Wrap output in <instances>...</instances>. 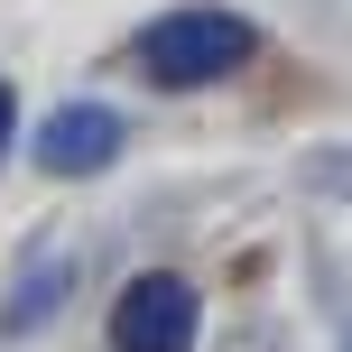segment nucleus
Returning a JSON list of instances; mask_svg holds the SVG:
<instances>
[{
  "instance_id": "nucleus-1",
  "label": "nucleus",
  "mask_w": 352,
  "mask_h": 352,
  "mask_svg": "<svg viewBox=\"0 0 352 352\" xmlns=\"http://www.w3.org/2000/svg\"><path fill=\"white\" fill-rule=\"evenodd\" d=\"M260 56V28L232 10H167L158 28H140V74L167 93H195V84H223Z\"/></svg>"
},
{
  "instance_id": "nucleus-2",
  "label": "nucleus",
  "mask_w": 352,
  "mask_h": 352,
  "mask_svg": "<svg viewBox=\"0 0 352 352\" xmlns=\"http://www.w3.org/2000/svg\"><path fill=\"white\" fill-rule=\"evenodd\" d=\"M111 352H195V287L176 269L130 278L111 306Z\"/></svg>"
},
{
  "instance_id": "nucleus-3",
  "label": "nucleus",
  "mask_w": 352,
  "mask_h": 352,
  "mask_svg": "<svg viewBox=\"0 0 352 352\" xmlns=\"http://www.w3.org/2000/svg\"><path fill=\"white\" fill-rule=\"evenodd\" d=\"M121 111H102V102H65L47 130H37V167L47 176H102L111 158H121Z\"/></svg>"
},
{
  "instance_id": "nucleus-4",
  "label": "nucleus",
  "mask_w": 352,
  "mask_h": 352,
  "mask_svg": "<svg viewBox=\"0 0 352 352\" xmlns=\"http://www.w3.org/2000/svg\"><path fill=\"white\" fill-rule=\"evenodd\" d=\"M47 297H65V260H37V269H28V287L10 297V316H0V324H10V334H28V324L47 316Z\"/></svg>"
},
{
  "instance_id": "nucleus-5",
  "label": "nucleus",
  "mask_w": 352,
  "mask_h": 352,
  "mask_svg": "<svg viewBox=\"0 0 352 352\" xmlns=\"http://www.w3.org/2000/svg\"><path fill=\"white\" fill-rule=\"evenodd\" d=\"M10 121H19V102H10V84H0V158H10Z\"/></svg>"
}]
</instances>
